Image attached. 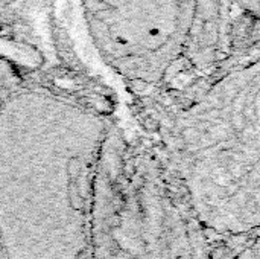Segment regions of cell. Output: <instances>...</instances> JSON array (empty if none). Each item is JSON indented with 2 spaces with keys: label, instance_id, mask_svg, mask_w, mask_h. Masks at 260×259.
Listing matches in <instances>:
<instances>
[{
  "label": "cell",
  "instance_id": "7a4b0ae2",
  "mask_svg": "<svg viewBox=\"0 0 260 259\" xmlns=\"http://www.w3.org/2000/svg\"><path fill=\"white\" fill-rule=\"evenodd\" d=\"M69 20L114 78L197 90L229 63L225 0H69Z\"/></svg>",
  "mask_w": 260,
  "mask_h": 259
},
{
  "label": "cell",
  "instance_id": "6da1fadb",
  "mask_svg": "<svg viewBox=\"0 0 260 259\" xmlns=\"http://www.w3.org/2000/svg\"><path fill=\"white\" fill-rule=\"evenodd\" d=\"M259 60L229 67L186 96L165 131L171 172L200 224L219 235L260 220Z\"/></svg>",
  "mask_w": 260,
  "mask_h": 259
},
{
  "label": "cell",
  "instance_id": "3957f363",
  "mask_svg": "<svg viewBox=\"0 0 260 259\" xmlns=\"http://www.w3.org/2000/svg\"><path fill=\"white\" fill-rule=\"evenodd\" d=\"M94 209L96 259H200L190 209H181L160 171L117 150L101 165Z\"/></svg>",
  "mask_w": 260,
  "mask_h": 259
}]
</instances>
